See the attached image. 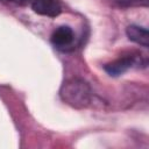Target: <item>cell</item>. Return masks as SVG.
I'll list each match as a JSON object with an SVG mask.
<instances>
[{
    "label": "cell",
    "instance_id": "obj_1",
    "mask_svg": "<svg viewBox=\"0 0 149 149\" xmlns=\"http://www.w3.org/2000/svg\"><path fill=\"white\" fill-rule=\"evenodd\" d=\"M61 98L68 105L74 108H85L92 100V92L90 85L79 78L66 80L59 91Z\"/></svg>",
    "mask_w": 149,
    "mask_h": 149
},
{
    "label": "cell",
    "instance_id": "obj_2",
    "mask_svg": "<svg viewBox=\"0 0 149 149\" xmlns=\"http://www.w3.org/2000/svg\"><path fill=\"white\" fill-rule=\"evenodd\" d=\"M137 57L134 55H127L123 57H120L108 64L105 65V71L113 77H118L122 73H125L126 71H128L130 68H133L136 63H137Z\"/></svg>",
    "mask_w": 149,
    "mask_h": 149
},
{
    "label": "cell",
    "instance_id": "obj_3",
    "mask_svg": "<svg viewBox=\"0 0 149 149\" xmlns=\"http://www.w3.org/2000/svg\"><path fill=\"white\" fill-rule=\"evenodd\" d=\"M31 8L36 14L48 17H56L62 13V6L58 0H34Z\"/></svg>",
    "mask_w": 149,
    "mask_h": 149
},
{
    "label": "cell",
    "instance_id": "obj_4",
    "mask_svg": "<svg viewBox=\"0 0 149 149\" xmlns=\"http://www.w3.org/2000/svg\"><path fill=\"white\" fill-rule=\"evenodd\" d=\"M74 38L73 31L68 26L58 27L51 35V43L59 49H64L69 45H71L72 41Z\"/></svg>",
    "mask_w": 149,
    "mask_h": 149
},
{
    "label": "cell",
    "instance_id": "obj_5",
    "mask_svg": "<svg viewBox=\"0 0 149 149\" xmlns=\"http://www.w3.org/2000/svg\"><path fill=\"white\" fill-rule=\"evenodd\" d=\"M126 34L130 41L134 43H137L144 48H148L149 45V34L146 28L139 27L136 24H130L126 29Z\"/></svg>",
    "mask_w": 149,
    "mask_h": 149
},
{
    "label": "cell",
    "instance_id": "obj_6",
    "mask_svg": "<svg viewBox=\"0 0 149 149\" xmlns=\"http://www.w3.org/2000/svg\"><path fill=\"white\" fill-rule=\"evenodd\" d=\"M116 2L122 7H133V6L147 5L148 0H116Z\"/></svg>",
    "mask_w": 149,
    "mask_h": 149
},
{
    "label": "cell",
    "instance_id": "obj_7",
    "mask_svg": "<svg viewBox=\"0 0 149 149\" xmlns=\"http://www.w3.org/2000/svg\"><path fill=\"white\" fill-rule=\"evenodd\" d=\"M3 3H8V5H16V6H26L28 5L31 0H0Z\"/></svg>",
    "mask_w": 149,
    "mask_h": 149
}]
</instances>
